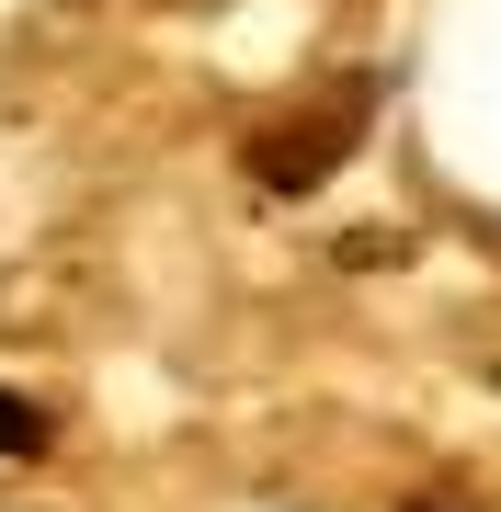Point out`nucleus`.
Segmentation results:
<instances>
[{"mask_svg": "<svg viewBox=\"0 0 501 512\" xmlns=\"http://www.w3.org/2000/svg\"><path fill=\"white\" fill-rule=\"evenodd\" d=\"M0 456H46V410L23 387H0Z\"/></svg>", "mask_w": 501, "mask_h": 512, "instance_id": "obj_2", "label": "nucleus"}, {"mask_svg": "<svg viewBox=\"0 0 501 512\" xmlns=\"http://www.w3.org/2000/svg\"><path fill=\"white\" fill-rule=\"evenodd\" d=\"M365 80H319V92L297 103V114H274V126H251V171H262V183H285V194H297V183H319V171H331L342 160V148H353V126H365Z\"/></svg>", "mask_w": 501, "mask_h": 512, "instance_id": "obj_1", "label": "nucleus"}]
</instances>
